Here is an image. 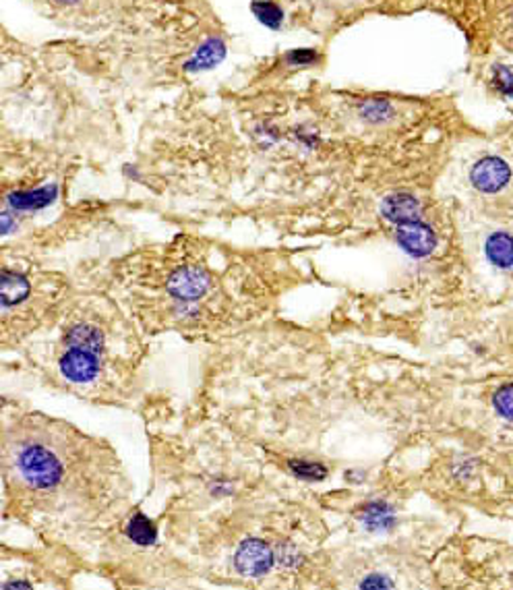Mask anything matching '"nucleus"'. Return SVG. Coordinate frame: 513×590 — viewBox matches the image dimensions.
<instances>
[{
  "instance_id": "obj_1",
  "label": "nucleus",
  "mask_w": 513,
  "mask_h": 590,
  "mask_svg": "<svg viewBox=\"0 0 513 590\" xmlns=\"http://www.w3.org/2000/svg\"><path fill=\"white\" fill-rule=\"evenodd\" d=\"M19 473L36 489L55 487L63 476V466L56 456L42 446H28L17 458Z\"/></svg>"
},
{
  "instance_id": "obj_2",
  "label": "nucleus",
  "mask_w": 513,
  "mask_h": 590,
  "mask_svg": "<svg viewBox=\"0 0 513 590\" xmlns=\"http://www.w3.org/2000/svg\"><path fill=\"white\" fill-rule=\"evenodd\" d=\"M209 288V276L208 271L199 265H186V268H178L170 274L166 290L176 298V301H199Z\"/></svg>"
},
{
  "instance_id": "obj_3",
  "label": "nucleus",
  "mask_w": 513,
  "mask_h": 590,
  "mask_svg": "<svg viewBox=\"0 0 513 590\" xmlns=\"http://www.w3.org/2000/svg\"><path fill=\"white\" fill-rule=\"evenodd\" d=\"M470 181L475 184V189L481 193H499L508 187L511 181V168L508 162H503L497 156H486L483 160H478L470 170Z\"/></svg>"
},
{
  "instance_id": "obj_4",
  "label": "nucleus",
  "mask_w": 513,
  "mask_h": 590,
  "mask_svg": "<svg viewBox=\"0 0 513 590\" xmlns=\"http://www.w3.org/2000/svg\"><path fill=\"white\" fill-rule=\"evenodd\" d=\"M273 552L268 543L259 539L244 541L236 552V569L243 576H251V578H261L273 568Z\"/></svg>"
},
{
  "instance_id": "obj_5",
  "label": "nucleus",
  "mask_w": 513,
  "mask_h": 590,
  "mask_svg": "<svg viewBox=\"0 0 513 590\" xmlns=\"http://www.w3.org/2000/svg\"><path fill=\"white\" fill-rule=\"evenodd\" d=\"M396 238H398L399 247H402L406 253L412 257H426V255H431L437 247L435 232H432L429 224H424L423 220L398 227Z\"/></svg>"
},
{
  "instance_id": "obj_6",
  "label": "nucleus",
  "mask_w": 513,
  "mask_h": 590,
  "mask_svg": "<svg viewBox=\"0 0 513 590\" xmlns=\"http://www.w3.org/2000/svg\"><path fill=\"white\" fill-rule=\"evenodd\" d=\"M61 373L73 383H88L99 373L98 353L85 348H69L61 359Z\"/></svg>"
},
{
  "instance_id": "obj_7",
  "label": "nucleus",
  "mask_w": 513,
  "mask_h": 590,
  "mask_svg": "<svg viewBox=\"0 0 513 590\" xmlns=\"http://www.w3.org/2000/svg\"><path fill=\"white\" fill-rule=\"evenodd\" d=\"M381 216L396 227H404V224L421 220V205L408 193L389 195L381 203Z\"/></svg>"
},
{
  "instance_id": "obj_8",
  "label": "nucleus",
  "mask_w": 513,
  "mask_h": 590,
  "mask_svg": "<svg viewBox=\"0 0 513 590\" xmlns=\"http://www.w3.org/2000/svg\"><path fill=\"white\" fill-rule=\"evenodd\" d=\"M31 293V286L28 278L17 274V271L3 269V278H0V298H3V307H11V304L21 303Z\"/></svg>"
},
{
  "instance_id": "obj_9",
  "label": "nucleus",
  "mask_w": 513,
  "mask_h": 590,
  "mask_svg": "<svg viewBox=\"0 0 513 590\" xmlns=\"http://www.w3.org/2000/svg\"><path fill=\"white\" fill-rule=\"evenodd\" d=\"M484 251L491 263L497 265V268H513V236L508 232H495V235L486 238Z\"/></svg>"
},
{
  "instance_id": "obj_10",
  "label": "nucleus",
  "mask_w": 513,
  "mask_h": 590,
  "mask_svg": "<svg viewBox=\"0 0 513 590\" xmlns=\"http://www.w3.org/2000/svg\"><path fill=\"white\" fill-rule=\"evenodd\" d=\"M358 518L363 520V525L369 530H389L396 525V516L393 509L385 501H371L363 508V512L358 514Z\"/></svg>"
},
{
  "instance_id": "obj_11",
  "label": "nucleus",
  "mask_w": 513,
  "mask_h": 590,
  "mask_svg": "<svg viewBox=\"0 0 513 590\" xmlns=\"http://www.w3.org/2000/svg\"><path fill=\"white\" fill-rule=\"evenodd\" d=\"M66 344H69V348H85L99 355L104 338L99 334V329L88 326V323H79V326L66 331Z\"/></svg>"
},
{
  "instance_id": "obj_12",
  "label": "nucleus",
  "mask_w": 513,
  "mask_h": 590,
  "mask_svg": "<svg viewBox=\"0 0 513 590\" xmlns=\"http://www.w3.org/2000/svg\"><path fill=\"white\" fill-rule=\"evenodd\" d=\"M58 193L56 187H46L38 191H21V193L9 195V203L15 209H39L55 201Z\"/></svg>"
},
{
  "instance_id": "obj_13",
  "label": "nucleus",
  "mask_w": 513,
  "mask_h": 590,
  "mask_svg": "<svg viewBox=\"0 0 513 590\" xmlns=\"http://www.w3.org/2000/svg\"><path fill=\"white\" fill-rule=\"evenodd\" d=\"M126 534L133 543L141 547H150L158 541V530L153 526V522L143 514H135L126 526Z\"/></svg>"
},
{
  "instance_id": "obj_14",
  "label": "nucleus",
  "mask_w": 513,
  "mask_h": 590,
  "mask_svg": "<svg viewBox=\"0 0 513 590\" xmlns=\"http://www.w3.org/2000/svg\"><path fill=\"white\" fill-rule=\"evenodd\" d=\"M222 56H224V46L219 44L218 39H211V42L205 44L203 48L197 52L195 58H192L186 66H189V69H208V66H213L222 61Z\"/></svg>"
},
{
  "instance_id": "obj_15",
  "label": "nucleus",
  "mask_w": 513,
  "mask_h": 590,
  "mask_svg": "<svg viewBox=\"0 0 513 590\" xmlns=\"http://www.w3.org/2000/svg\"><path fill=\"white\" fill-rule=\"evenodd\" d=\"M288 466L298 479L304 481H323L328 476V468L319 462H304V460H290Z\"/></svg>"
},
{
  "instance_id": "obj_16",
  "label": "nucleus",
  "mask_w": 513,
  "mask_h": 590,
  "mask_svg": "<svg viewBox=\"0 0 513 590\" xmlns=\"http://www.w3.org/2000/svg\"><path fill=\"white\" fill-rule=\"evenodd\" d=\"M492 406H495L497 415H501L503 419L513 421V383L497 389L495 398H492Z\"/></svg>"
},
{
  "instance_id": "obj_17",
  "label": "nucleus",
  "mask_w": 513,
  "mask_h": 590,
  "mask_svg": "<svg viewBox=\"0 0 513 590\" xmlns=\"http://www.w3.org/2000/svg\"><path fill=\"white\" fill-rule=\"evenodd\" d=\"M252 11H255V15L268 25H278L282 21V11H279L273 3H268V0H261V3L252 4Z\"/></svg>"
},
{
  "instance_id": "obj_18",
  "label": "nucleus",
  "mask_w": 513,
  "mask_h": 590,
  "mask_svg": "<svg viewBox=\"0 0 513 590\" xmlns=\"http://www.w3.org/2000/svg\"><path fill=\"white\" fill-rule=\"evenodd\" d=\"M361 586L363 588H389L391 582L388 578H385V576L375 574V576H369V578L363 580Z\"/></svg>"
},
{
  "instance_id": "obj_19",
  "label": "nucleus",
  "mask_w": 513,
  "mask_h": 590,
  "mask_svg": "<svg viewBox=\"0 0 513 590\" xmlns=\"http://www.w3.org/2000/svg\"><path fill=\"white\" fill-rule=\"evenodd\" d=\"M511 23H513V17H511Z\"/></svg>"
}]
</instances>
